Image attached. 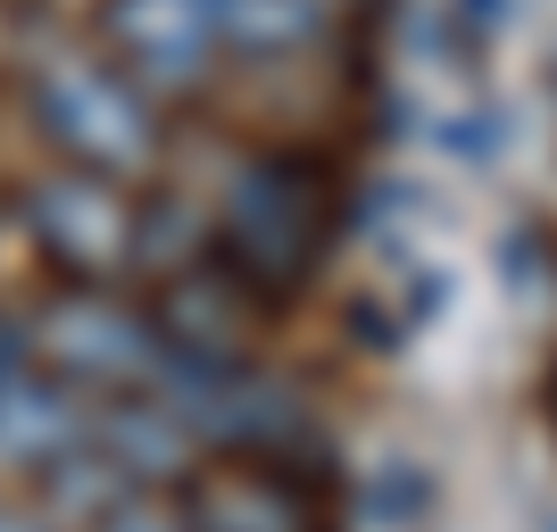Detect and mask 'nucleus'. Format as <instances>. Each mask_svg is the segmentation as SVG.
Segmentation results:
<instances>
[{
	"instance_id": "nucleus-6",
	"label": "nucleus",
	"mask_w": 557,
	"mask_h": 532,
	"mask_svg": "<svg viewBox=\"0 0 557 532\" xmlns=\"http://www.w3.org/2000/svg\"><path fill=\"white\" fill-rule=\"evenodd\" d=\"M84 441H92V408L75 399L67 374H34V358L0 374V458L9 466L42 474V466H59Z\"/></svg>"
},
{
	"instance_id": "nucleus-7",
	"label": "nucleus",
	"mask_w": 557,
	"mask_h": 532,
	"mask_svg": "<svg viewBox=\"0 0 557 532\" xmlns=\"http://www.w3.org/2000/svg\"><path fill=\"white\" fill-rule=\"evenodd\" d=\"M92 449L125 474V483H159L184 466V424L166 417L159 399H116L92 417Z\"/></svg>"
},
{
	"instance_id": "nucleus-5",
	"label": "nucleus",
	"mask_w": 557,
	"mask_h": 532,
	"mask_svg": "<svg viewBox=\"0 0 557 532\" xmlns=\"http://www.w3.org/2000/svg\"><path fill=\"white\" fill-rule=\"evenodd\" d=\"M109 42L141 84L191 92L216 50V9L209 0H109Z\"/></svg>"
},
{
	"instance_id": "nucleus-3",
	"label": "nucleus",
	"mask_w": 557,
	"mask_h": 532,
	"mask_svg": "<svg viewBox=\"0 0 557 532\" xmlns=\"http://www.w3.org/2000/svg\"><path fill=\"white\" fill-rule=\"evenodd\" d=\"M25 233L75 283H100L134 258V209H125L116 175H92V166H59L25 191Z\"/></svg>"
},
{
	"instance_id": "nucleus-8",
	"label": "nucleus",
	"mask_w": 557,
	"mask_h": 532,
	"mask_svg": "<svg viewBox=\"0 0 557 532\" xmlns=\"http://www.w3.org/2000/svg\"><path fill=\"white\" fill-rule=\"evenodd\" d=\"M216 9V42L250 50V59H283L325 25V0H209Z\"/></svg>"
},
{
	"instance_id": "nucleus-4",
	"label": "nucleus",
	"mask_w": 557,
	"mask_h": 532,
	"mask_svg": "<svg viewBox=\"0 0 557 532\" xmlns=\"http://www.w3.org/2000/svg\"><path fill=\"white\" fill-rule=\"evenodd\" d=\"M25 349H42L50 374H67V383H134V374L159 367V333L150 317H134L125 300H109L100 283H75L59 300H42V317L25 324Z\"/></svg>"
},
{
	"instance_id": "nucleus-1",
	"label": "nucleus",
	"mask_w": 557,
	"mask_h": 532,
	"mask_svg": "<svg viewBox=\"0 0 557 532\" xmlns=\"http://www.w3.org/2000/svg\"><path fill=\"white\" fill-rule=\"evenodd\" d=\"M25 109H34V125L50 134L59 159L92 166V175H134L159 150L141 84L109 59H92V50H42L25 67Z\"/></svg>"
},
{
	"instance_id": "nucleus-12",
	"label": "nucleus",
	"mask_w": 557,
	"mask_h": 532,
	"mask_svg": "<svg viewBox=\"0 0 557 532\" xmlns=\"http://www.w3.org/2000/svg\"><path fill=\"white\" fill-rule=\"evenodd\" d=\"M516 0H458V17H466V34H491V25L508 17Z\"/></svg>"
},
{
	"instance_id": "nucleus-2",
	"label": "nucleus",
	"mask_w": 557,
	"mask_h": 532,
	"mask_svg": "<svg viewBox=\"0 0 557 532\" xmlns=\"http://www.w3.org/2000/svg\"><path fill=\"white\" fill-rule=\"evenodd\" d=\"M225 250L258 283H300L317 258V175L300 159H250L225 191Z\"/></svg>"
},
{
	"instance_id": "nucleus-11",
	"label": "nucleus",
	"mask_w": 557,
	"mask_h": 532,
	"mask_svg": "<svg viewBox=\"0 0 557 532\" xmlns=\"http://www.w3.org/2000/svg\"><path fill=\"white\" fill-rule=\"evenodd\" d=\"M449 150H458V159H483L491 150V116H458V125H449Z\"/></svg>"
},
{
	"instance_id": "nucleus-14",
	"label": "nucleus",
	"mask_w": 557,
	"mask_h": 532,
	"mask_svg": "<svg viewBox=\"0 0 557 532\" xmlns=\"http://www.w3.org/2000/svg\"><path fill=\"white\" fill-rule=\"evenodd\" d=\"M9 367H25V333L0 317V374H9Z\"/></svg>"
},
{
	"instance_id": "nucleus-10",
	"label": "nucleus",
	"mask_w": 557,
	"mask_h": 532,
	"mask_svg": "<svg viewBox=\"0 0 557 532\" xmlns=\"http://www.w3.org/2000/svg\"><path fill=\"white\" fill-rule=\"evenodd\" d=\"M100 532H184V524H175V516H159V508H141V499H125V508L100 516Z\"/></svg>"
},
{
	"instance_id": "nucleus-13",
	"label": "nucleus",
	"mask_w": 557,
	"mask_h": 532,
	"mask_svg": "<svg viewBox=\"0 0 557 532\" xmlns=\"http://www.w3.org/2000/svg\"><path fill=\"white\" fill-rule=\"evenodd\" d=\"M0 532H50V516H34V508H9V499H0Z\"/></svg>"
},
{
	"instance_id": "nucleus-9",
	"label": "nucleus",
	"mask_w": 557,
	"mask_h": 532,
	"mask_svg": "<svg viewBox=\"0 0 557 532\" xmlns=\"http://www.w3.org/2000/svg\"><path fill=\"white\" fill-rule=\"evenodd\" d=\"M200 516H209V532H308L300 499L275 491V483H258V474L209 483V491H200Z\"/></svg>"
}]
</instances>
